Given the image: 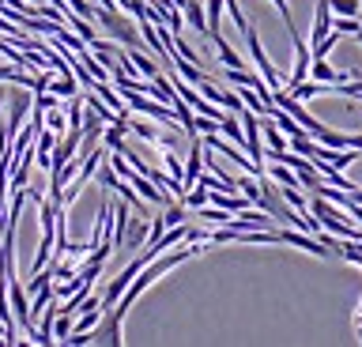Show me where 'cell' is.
<instances>
[{
    "label": "cell",
    "mask_w": 362,
    "mask_h": 347,
    "mask_svg": "<svg viewBox=\"0 0 362 347\" xmlns=\"http://www.w3.org/2000/svg\"><path fill=\"white\" fill-rule=\"evenodd\" d=\"M163 230H166V219H163V216H158V219H151V242H155Z\"/></svg>",
    "instance_id": "d6986e66"
},
{
    "label": "cell",
    "mask_w": 362,
    "mask_h": 347,
    "mask_svg": "<svg viewBox=\"0 0 362 347\" xmlns=\"http://www.w3.org/2000/svg\"><path fill=\"white\" fill-rule=\"evenodd\" d=\"M98 23L102 27H106L110 30V35L113 38H121V42H129V46H136V42H140V38H136V35H140V23H129V19H121V8H98Z\"/></svg>",
    "instance_id": "6da1fadb"
},
{
    "label": "cell",
    "mask_w": 362,
    "mask_h": 347,
    "mask_svg": "<svg viewBox=\"0 0 362 347\" xmlns=\"http://www.w3.org/2000/svg\"><path fill=\"white\" fill-rule=\"evenodd\" d=\"M181 12H185V19L200 30V35H208V12H204V0H185Z\"/></svg>",
    "instance_id": "ba28073f"
},
{
    "label": "cell",
    "mask_w": 362,
    "mask_h": 347,
    "mask_svg": "<svg viewBox=\"0 0 362 347\" xmlns=\"http://www.w3.org/2000/svg\"><path fill=\"white\" fill-rule=\"evenodd\" d=\"M268 177H272V182H279V185H298V174H294L291 166H283V163H272Z\"/></svg>",
    "instance_id": "5bb4252c"
},
{
    "label": "cell",
    "mask_w": 362,
    "mask_h": 347,
    "mask_svg": "<svg viewBox=\"0 0 362 347\" xmlns=\"http://www.w3.org/2000/svg\"><path fill=\"white\" fill-rule=\"evenodd\" d=\"M204 174V140L192 136V148H189V159H185V174H181V185H185V193L192 185H197V177Z\"/></svg>",
    "instance_id": "3957f363"
},
{
    "label": "cell",
    "mask_w": 362,
    "mask_h": 347,
    "mask_svg": "<svg viewBox=\"0 0 362 347\" xmlns=\"http://www.w3.org/2000/svg\"><path fill=\"white\" fill-rule=\"evenodd\" d=\"M328 30H332V4L328 0H317V8H313V42H321Z\"/></svg>",
    "instance_id": "8992f818"
},
{
    "label": "cell",
    "mask_w": 362,
    "mask_h": 347,
    "mask_svg": "<svg viewBox=\"0 0 362 347\" xmlns=\"http://www.w3.org/2000/svg\"><path fill=\"white\" fill-rule=\"evenodd\" d=\"M129 57H132V64H136V69H140V76H147V80H155V76L163 72V64H158V61H151V57H144L140 49H132Z\"/></svg>",
    "instance_id": "30bf717a"
},
{
    "label": "cell",
    "mask_w": 362,
    "mask_h": 347,
    "mask_svg": "<svg viewBox=\"0 0 362 347\" xmlns=\"http://www.w3.org/2000/svg\"><path fill=\"white\" fill-rule=\"evenodd\" d=\"M147 234H151V223H147L144 216L129 219V227H124V245H121V249H140V245L147 242Z\"/></svg>",
    "instance_id": "5b68a950"
},
{
    "label": "cell",
    "mask_w": 362,
    "mask_h": 347,
    "mask_svg": "<svg viewBox=\"0 0 362 347\" xmlns=\"http://www.w3.org/2000/svg\"><path fill=\"white\" fill-rule=\"evenodd\" d=\"M260 132H264V143H268V151H283L287 148V136L279 132V125L272 117H260Z\"/></svg>",
    "instance_id": "52a82bcc"
},
{
    "label": "cell",
    "mask_w": 362,
    "mask_h": 347,
    "mask_svg": "<svg viewBox=\"0 0 362 347\" xmlns=\"http://www.w3.org/2000/svg\"><path fill=\"white\" fill-rule=\"evenodd\" d=\"M310 80H321V83H344V80H351L347 76V69H332L328 64V57H313V64H310Z\"/></svg>",
    "instance_id": "277c9868"
},
{
    "label": "cell",
    "mask_w": 362,
    "mask_h": 347,
    "mask_svg": "<svg viewBox=\"0 0 362 347\" xmlns=\"http://www.w3.org/2000/svg\"><path fill=\"white\" fill-rule=\"evenodd\" d=\"M45 129H53L57 136H64L68 132V114L61 106H53V110H45Z\"/></svg>",
    "instance_id": "7c38bea8"
},
{
    "label": "cell",
    "mask_w": 362,
    "mask_h": 347,
    "mask_svg": "<svg viewBox=\"0 0 362 347\" xmlns=\"http://www.w3.org/2000/svg\"><path fill=\"white\" fill-rule=\"evenodd\" d=\"M158 159H163L166 174H174V177H181V174H185V166H181V159H177V151H174V148H166L163 155H158Z\"/></svg>",
    "instance_id": "e0dca14e"
},
{
    "label": "cell",
    "mask_w": 362,
    "mask_h": 347,
    "mask_svg": "<svg viewBox=\"0 0 362 347\" xmlns=\"http://www.w3.org/2000/svg\"><path fill=\"white\" fill-rule=\"evenodd\" d=\"M245 42H249V53H253V61H257V69H260V76H264V83L276 91V87H283V80H279V69L268 61V53H264V46H260V38H257V30L253 27H245Z\"/></svg>",
    "instance_id": "7a4b0ae2"
},
{
    "label": "cell",
    "mask_w": 362,
    "mask_h": 347,
    "mask_svg": "<svg viewBox=\"0 0 362 347\" xmlns=\"http://www.w3.org/2000/svg\"><path fill=\"white\" fill-rule=\"evenodd\" d=\"M332 4V16H358L362 12V0H328Z\"/></svg>",
    "instance_id": "2e32d148"
},
{
    "label": "cell",
    "mask_w": 362,
    "mask_h": 347,
    "mask_svg": "<svg viewBox=\"0 0 362 347\" xmlns=\"http://www.w3.org/2000/svg\"><path fill=\"white\" fill-rule=\"evenodd\" d=\"M211 42H215V49H219V64H223V69H245V61L230 49V42H226L223 35H215Z\"/></svg>",
    "instance_id": "9c48e42d"
},
{
    "label": "cell",
    "mask_w": 362,
    "mask_h": 347,
    "mask_svg": "<svg viewBox=\"0 0 362 347\" xmlns=\"http://www.w3.org/2000/svg\"><path fill=\"white\" fill-rule=\"evenodd\" d=\"M72 324H76L72 313H57V317H53V340H57V343H64L68 336H72Z\"/></svg>",
    "instance_id": "8fae6325"
},
{
    "label": "cell",
    "mask_w": 362,
    "mask_h": 347,
    "mask_svg": "<svg viewBox=\"0 0 362 347\" xmlns=\"http://www.w3.org/2000/svg\"><path fill=\"white\" fill-rule=\"evenodd\" d=\"M279 193H283V200H287L294 211H310V200L298 193V185H279Z\"/></svg>",
    "instance_id": "9a60e30c"
},
{
    "label": "cell",
    "mask_w": 362,
    "mask_h": 347,
    "mask_svg": "<svg viewBox=\"0 0 362 347\" xmlns=\"http://www.w3.org/2000/svg\"><path fill=\"white\" fill-rule=\"evenodd\" d=\"M355 332H358V340H362V313L355 317Z\"/></svg>",
    "instance_id": "44dd1931"
},
{
    "label": "cell",
    "mask_w": 362,
    "mask_h": 347,
    "mask_svg": "<svg viewBox=\"0 0 362 347\" xmlns=\"http://www.w3.org/2000/svg\"><path fill=\"white\" fill-rule=\"evenodd\" d=\"M332 30H336V35H358L362 19L358 16H332Z\"/></svg>",
    "instance_id": "4fadbf2b"
},
{
    "label": "cell",
    "mask_w": 362,
    "mask_h": 347,
    "mask_svg": "<svg viewBox=\"0 0 362 347\" xmlns=\"http://www.w3.org/2000/svg\"><path fill=\"white\" fill-rule=\"evenodd\" d=\"M351 200H358V204H362V185H355V189H351Z\"/></svg>",
    "instance_id": "ffe728a7"
},
{
    "label": "cell",
    "mask_w": 362,
    "mask_h": 347,
    "mask_svg": "<svg viewBox=\"0 0 362 347\" xmlns=\"http://www.w3.org/2000/svg\"><path fill=\"white\" fill-rule=\"evenodd\" d=\"M344 211H347V216H355V223L362 227V204H358V200H351V204H347Z\"/></svg>",
    "instance_id": "ac0fdd59"
}]
</instances>
